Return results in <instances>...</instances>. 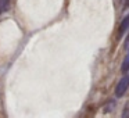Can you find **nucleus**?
I'll list each match as a JSON object with an SVG mask.
<instances>
[{"label": "nucleus", "instance_id": "nucleus-1", "mask_svg": "<svg viewBox=\"0 0 129 118\" xmlns=\"http://www.w3.org/2000/svg\"><path fill=\"white\" fill-rule=\"evenodd\" d=\"M128 87H129V71L126 72V75L123 76V78H121V81L118 82L117 89H115V95H117V97H122V96L125 95V92H126Z\"/></svg>", "mask_w": 129, "mask_h": 118}, {"label": "nucleus", "instance_id": "nucleus-2", "mask_svg": "<svg viewBox=\"0 0 129 118\" xmlns=\"http://www.w3.org/2000/svg\"><path fill=\"white\" fill-rule=\"evenodd\" d=\"M128 32H129V14L123 18L121 25H119V29H118V40L122 39V36L126 35Z\"/></svg>", "mask_w": 129, "mask_h": 118}, {"label": "nucleus", "instance_id": "nucleus-3", "mask_svg": "<svg viewBox=\"0 0 129 118\" xmlns=\"http://www.w3.org/2000/svg\"><path fill=\"white\" fill-rule=\"evenodd\" d=\"M10 9V0H0V15Z\"/></svg>", "mask_w": 129, "mask_h": 118}, {"label": "nucleus", "instance_id": "nucleus-4", "mask_svg": "<svg viewBox=\"0 0 129 118\" xmlns=\"http://www.w3.org/2000/svg\"><path fill=\"white\" fill-rule=\"evenodd\" d=\"M122 72H128L129 71V53L125 56V58H123V61H122Z\"/></svg>", "mask_w": 129, "mask_h": 118}, {"label": "nucleus", "instance_id": "nucleus-5", "mask_svg": "<svg viewBox=\"0 0 129 118\" xmlns=\"http://www.w3.org/2000/svg\"><path fill=\"white\" fill-rule=\"evenodd\" d=\"M122 117H123V118L129 117V104L125 107V110H123V112H122Z\"/></svg>", "mask_w": 129, "mask_h": 118}, {"label": "nucleus", "instance_id": "nucleus-6", "mask_svg": "<svg viewBox=\"0 0 129 118\" xmlns=\"http://www.w3.org/2000/svg\"><path fill=\"white\" fill-rule=\"evenodd\" d=\"M122 7L123 9H129V0H122Z\"/></svg>", "mask_w": 129, "mask_h": 118}, {"label": "nucleus", "instance_id": "nucleus-7", "mask_svg": "<svg viewBox=\"0 0 129 118\" xmlns=\"http://www.w3.org/2000/svg\"><path fill=\"white\" fill-rule=\"evenodd\" d=\"M125 47L126 49L129 47V32H128V36H126V39H125Z\"/></svg>", "mask_w": 129, "mask_h": 118}]
</instances>
